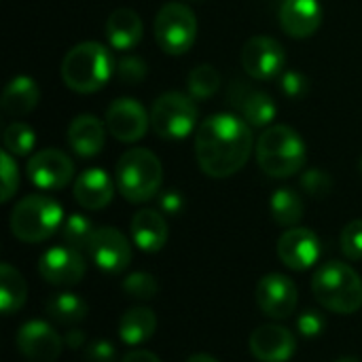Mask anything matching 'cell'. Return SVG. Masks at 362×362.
Listing matches in <instances>:
<instances>
[{"mask_svg": "<svg viewBox=\"0 0 362 362\" xmlns=\"http://www.w3.org/2000/svg\"><path fill=\"white\" fill-rule=\"evenodd\" d=\"M4 142V151H8L15 157H25L32 153L34 144H36V132L21 121H13L2 136Z\"/></svg>", "mask_w": 362, "mask_h": 362, "instance_id": "30", "label": "cell"}, {"mask_svg": "<svg viewBox=\"0 0 362 362\" xmlns=\"http://www.w3.org/2000/svg\"><path fill=\"white\" fill-rule=\"evenodd\" d=\"M187 89L193 100H206L212 98L221 89V74L214 66L202 64L195 66L187 76Z\"/></svg>", "mask_w": 362, "mask_h": 362, "instance_id": "29", "label": "cell"}, {"mask_svg": "<svg viewBox=\"0 0 362 362\" xmlns=\"http://www.w3.org/2000/svg\"><path fill=\"white\" fill-rule=\"evenodd\" d=\"M322 6L318 0H284L280 6V25L293 38H308L322 25Z\"/></svg>", "mask_w": 362, "mask_h": 362, "instance_id": "19", "label": "cell"}, {"mask_svg": "<svg viewBox=\"0 0 362 362\" xmlns=\"http://www.w3.org/2000/svg\"><path fill=\"white\" fill-rule=\"evenodd\" d=\"M278 257L288 269L305 272L320 259V240L312 229L291 227L278 240Z\"/></svg>", "mask_w": 362, "mask_h": 362, "instance_id": "16", "label": "cell"}, {"mask_svg": "<svg viewBox=\"0 0 362 362\" xmlns=\"http://www.w3.org/2000/svg\"><path fill=\"white\" fill-rule=\"evenodd\" d=\"M312 293L325 310L335 314H354L362 308V280L348 263H325L314 274Z\"/></svg>", "mask_w": 362, "mask_h": 362, "instance_id": "5", "label": "cell"}, {"mask_svg": "<svg viewBox=\"0 0 362 362\" xmlns=\"http://www.w3.org/2000/svg\"><path fill=\"white\" fill-rule=\"evenodd\" d=\"M341 250L350 261H361L362 259V218H356L344 227Z\"/></svg>", "mask_w": 362, "mask_h": 362, "instance_id": "33", "label": "cell"}, {"mask_svg": "<svg viewBox=\"0 0 362 362\" xmlns=\"http://www.w3.org/2000/svg\"><path fill=\"white\" fill-rule=\"evenodd\" d=\"M157 318L148 308H132L119 320V335L127 346H140L155 335Z\"/></svg>", "mask_w": 362, "mask_h": 362, "instance_id": "25", "label": "cell"}, {"mask_svg": "<svg viewBox=\"0 0 362 362\" xmlns=\"http://www.w3.org/2000/svg\"><path fill=\"white\" fill-rule=\"evenodd\" d=\"M255 146L250 125L238 115H210L195 132V157L210 178H229L250 159Z\"/></svg>", "mask_w": 362, "mask_h": 362, "instance_id": "1", "label": "cell"}, {"mask_svg": "<svg viewBox=\"0 0 362 362\" xmlns=\"http://www.w3.org/2000/svg\"><path fill=\"white\" fill-rule=\"evenodd\" d=\"M259 168L272 178H288L303 170L308 161V146L301 136L288 125L267 127L255 146Z\"/></svg>", "mask_w": 362, "mask_h": 362, "instance_id": "3", "label": "cell"}, {"mask_svg": "<svg viewBox=\"0 0 362 362\" xmlns=\"http://www.w3.org/2000/svg\"><path fill=\"white\" fill-rule=\"evenodd\" d=\"M269 212L280 227H295L305 212V204L295 189H278L269 199Z\"/></svg>", "mask_w": 362, "mask_h": 362, "instance_id": "27", "label": "cell"}, {"mask_svg": "<svg viewBox=\"0 0 362 362\" xmlns=\"http://www.w3.org/2000/svg\"><path fill=\"white\" fill-rule=\"evenodd\" d=\"M358 168H361V172H362V157H361V161H358Z\"/></svg>", "mask_w": 362, "mask_h": 362, "instance_id": "45", "label": "cell"}, {"mask_svg": "<svg viewBox=\"0 0 362 362\" xmlns=\"http://www.w3.org/2000/svg\"><path fill=\"white\" fill-rule=\"evenodd\" d=\"M64 341H66V346H68L70 350H78V348H83V346H85L87 337H85V333H83L81 329H72V331H68V333H66Z\"/></svg>", "mask_w": 362, "mask_h": 362, "instance_id": "42", "label": "cell"}, {"mask_svg": "<svg viewBox=\"0 0 362 362\" xmlns=\"http://www.w3.org/2000/svg\"><path fill=\"white\" fill-rule=\"evenodd\" d=\"M159 204H161V210L163 212L178 214L182 210V206H185V199H182V195L178 191H168V193L161 195V202Z\"/></svg>", "mask_w": 362, "mask_h": 362, "instance_id": "40", "label": "cell"}, {"mask_svg": "<svg viewBox=\"0 0 362 362\" xmlns=\"http://www.w3.org/2000/svg\"><path fill=\"white\" fill-rule=\"evenodd\" d=\"M112 197H115V182L100 168L85 170L74 182V199L85 210H102L112 202Z\"/></svg>", "mask_w": 362, "mask_h": 362, "instance_id": "20", "label": "cell"}, {"mask_svg": "<svg viewBox=\"0 0 362 362\" xmlns=\"http://www.w3.org/2000/svg\"><path fill=\"white\" fill-rule=\"evenodd\" d=\"M93 231L95 229H93L91 221L87 216H83V214H70L62 223V238L74 250H87Z\"/></svg>", "mask_w": 362, "mask_h": 362, "instance_id": "31", "label": "cell"}, {"mask_svg": "<svg viewBox=\"0 0 362 362\" xmlns=\"http://www.w3.org/2000/svg\"><path fill=\"white\" fill-rule=\"evenodd\" d=\"M123 293L136 301H151L159 293V284H157L155 276H151L146 272H136L123 280Z\"/></svg>", "mask_w": 362, "mask_h": 362, "instance_id": "32", "label": "cell"}, {"mask_svg": "<svg viewBox=\"0 0 362 362\" xmlns=\"http://www.w3.org/2000/svg\"><path fill=\"white\" fill-rule=\"evenodd\" d=\"M38 272L49 284L74 286L83 280L87 267L85 259L81 257V250H74L70 246H55L40 257Z\"/></svg>", "mask_w": 362, "mask_h": 362, "instance_id": "14", "label": "cell"}, {"mask_svg": "<svg viewBox=\"0 0 362 362\" xmlns=\"http://www.w3.org/2000/svg\"><path fill=\"white\" fill-rule=\"evenodd\" d=\"M87 362H115V348L110 341H93L85 348Z\"/></svg>", "mask_w": 362, "mask_h": 362, "instance_id": "39", "label": "cell"}, {"mask_svg": "<svg viewBox=\"0 0 362 362\" xmlns=\"http://www.w3.org/2000/svg\"><path fill=\"white\" fill-rule=\"evenodd\" d=\"M104 123L115 140L132 144L146 136L151 127V112H146V108L134 98H119L108 106Z\"/></svg>", "mask_w": 362, "mask_h": 362, "instance_id": "9", "label": "cell"}, {"mask_svg": "<svg viewBox=\"0 0 362 362\" xmlns=\"http://www.w3.org/2000/svg\"><path fill=\"white\" fill-rule=\"evenodd\" d=\"M297 325H299L301 335H305V337H316V335H320L325 331V318L316 310H305L299 316V322Z\"/></svg>", "mask_w": 362, "mask_h": 362, "instance_id": "38", "label": "cell"}, {"mask_svg": "<svg viewBox=\"0 0 362 362\" xmlns=\"http://www.w3.org/2000/svg\"><path fill=\"white\" fill-rule=\"evenodd\" d=\"M199 110L191 95L180 91L161 93L151 108V127L163 140H182L197 127Z\"/></svg>", "mask_w": 362, "mask_h": 362, "instance_id": "7", "label": "cell"}, {"mask_svg": "<svg viewBox=\"0 0 362 362\" xmlns=\"http://www.w3.org/2000/svg\"><path fill=\"white\" fill-rule=\"evenodd\" d=\"M115 182L119 193L132 204L153 199L163 182V165L148 148H129L117 161Z\"/></svg>", "mask_w": 362, "mask_h": 362, "instance_id": "4", "label": "cell"}, {"mask_svg": "<svg viewBox=\"0 0 362 362\" xmlns=\"http://www.w3.org/2000/svg\"><path fill=\"white\" fill-rule=\"evenodd\" d=\"M115 74L123 83H140L146 74V64L140 57L125 55L115 62Z\"/></svg>", "mask_w": 362, "mask_h": 362, "instance_id": "35", "label": "cell"}, {"mask_svg": "<svg viewBox=\"0 0 362 362\" xmlns=\"http://www.w3.org/2000/svg\"><path fill=\"white\" fill-rule=\"evenodd\" d=\"M250 352L259 362H286L293 358L297 339L295 335L278 325H263L250 335Z\"/></svg>", "mask_w": 362, "mask_h": 362, "instance_id": "18", "label": "cell"}, {"mask_svg": "<svg viewBox=\"0 0 362 362\" xmlns=\"http://www.w3.org/2000/svg\"><path fill=\"white\" fill-rule=\"evenodd\" d=\"M115 74V59L110 51L95 42H78L72 47L62 62V81L76 93L100 91Z\"/></svg>", "mask_w": 362, "mask_h": 362, "instance_id": "2", "label": "cell"}, {"mask_svg": "<svg viewBox=\"0 0 362 362\" xmlns=\"http://www.w3.org/2000/svg\"><path fill=\"white\" fill-rule=\"evenodd\" d=\"M255 299L265 316L276 320H286L297 310L299 293L291 278L282 274H267L259 280Z\"/></svg>", "mask_w": 362, "mask_h": 362, "instance_id": "11", "label": "cell"}, {"mask_svg": "<svg viewBox=\"0 0 362 362\" xmlns=\"http://www.w3.org/2000/svg\"><path fill=\"white\" fill-rule=\"evenodd\" d=\"M64 223L62 206L47 195H28L11 212V231L25 244H38L51 238Z\"/></svg>", "mask_w": 362, "mask_h": 362, "instance_id": "6", "label": "cell"}, {"mask_svg": "<svg viewBox=\"0 0 362 362\" xmlns=\"http://www.w3.org/2000/svg\"><path fill=\"white\" fill-rule=\"evenodd\" d=\"M28 299V284L23 276L8 263L0 265V310L4 316H11L23 308Z\"/></svg>", "mask_w": 362, "mask_h": 362, "instance_id": "26", "label": "cell"}, {"mask_svg": "<svg viewBox=\"0 0 362 362\" xmlns=\"http://www.w3.org/2000/svg\"><path fill=\"white\" fill-rule=\"evenodd\" d=\"M45 312L49 318H53L55 322L59 325H78L81 320H85L87 316V303L78 297V295H72V293H59V295H53L47 305H45Z\"/></svg>", "mask_w": 362, "mask_h": 362, "instance_id": "28", "label": "cell"}, {"mask_svg": "<svg viewBox=\"0 0 362 362\" xmlns=\"http://www.w3.org/2000/svg\"><path fill=\"white\" fill-rule=\"evenodd\" d=\"M0 161H2V195H0V199L8 202L15 195V191L19 189V170L8 151H4L0 155Z\"/></svg>", "mask_w": 362, "mask_h": 362, "instance_id": "36", "label": "cell"}, {"mask_svg": "<svg viewBox=\"0 0 362 362\" xmlns=\"http://www.w3.org/2000/svg\"><path fill=\"white\" fill-rule=\"evenodd\" d=\"M301 187L305 189L308 195L320 199L333 191V178L325 170H308L301 178Z\"/></svg>", "mask_w": 362, "mask_h": 362, "instance_id": "34", "label": "cell"}, {"mask_svg": "<svg viewBox=\"0 0 362 362\" xmlns=\"http://www.w3.org/2000/svg\"><path fill=\"white\" fill-rule=\"evenodd\" d=\"M229 102L250 127H267L276 117L274 100L265 91L252 89L242 81H235L229 87Z\"/></svg>", "mask_w": 362, "mask_h": 362, "instance_id": "17", "label": "cell"}, {"mask_svg": "<svg viewBox=\"0 0 362 362\" xmlns=\"http://www.w3.org/2000/svg\"><path fill=\"white\" fill-rule=\"evenodd\" d=\"M280 87L284 91V95L293 98V100H299L308 93V78L301 74V72H282V81H280Z\"/></svg>", "mask_w": 362, "mask_h": 362, "instance_id": "37", "label": "cell"}, {"mask_svg": "<svg viewBox=\"0 0 362 362\" xmlns=\"http://www.w3.org/2000/svg\"><path fill=\"white\" fill-rule=\"evenodd\" d=\"M142 19L132 8H117L106 19V38L112 49L117 51H129L142 40Z\"/></svg>", "mask_w": 362, "mask_h": 362, "instance_id": "23", "label": "cell"}, {"mask_svg": "<svg viewBox=\"0 0 362 362\" xmlns=\"http://www.w3.org/2000/svg\"><path fill=\"white\" fill-rule=\"evenodd\" d=\"M187 362H218L214 356L210 354H193L191 358H187Z\"/></svg>", "mask_w": 362, "mask_h": 362, "instance_id": "43", "label": "cell"}, {"mask_svg": "<svg viewBox=\"0 0 362 362\" xmlns=\"http://www.w3.org/2000/svg\"><path fill=\"white\" fill-rule=\"evenodd\" d=\"M335 362H361L358 358H354V356H344V358H339V361Z\"/></svg>", "mask_w": 362, "mask_h": 362, "instance_id": "44", "label": "cell"}, {"mask_svg": "<svg viewBox=\"0 0 362 362\" xmlns=\"http://www.w3.org/2000/svg\"><path fill=\"white\" fill-rule=\"evenodd\" d=\"M17 350L28 358L36 362H53L64 350V339L53 331L51 325L42 320L25 322L17 333Z\"/></svg>", "mask_w": 362, "mask_h": 362, "instance_id": "15", "label": "cell"}, {"mask_svg": "<svg viewBox=\"0 0 362 362\" xmlns=\"http://www.w3.org/2000/svg\"><path fill=\"white\" fill-rule=\"evenodd\" d=\"M87 252L93 263L106 274H121L132 263V244L115 227H100L93 231Z\"/></svg>", "mask_w": 362, "mask_h": 362, "instance_id": "13", "label": "cell"}, {"mask_svg": "<svg viewBox=\"0 0 362 362\" xmlns=\"http://www.w3.org/2000/svg\"><path fill=\"white\" fill-rule=\"evenodd\" d=\"M121 362H161L153 352H148V350H132V352H127Z\"/></svg>", "mask_w": 362, "mask_h": 362, "instance_id": "41", "label": "cell"}, {"mask_svg": "<svg viewBox=\"0 0 362 362\" xmlns=\"http://www.w3.org/2000/svg\"><path fill=\"white\" fill-rule=\"evenodd\" d=\"M38 100H40L38 83L34 78L21 74L6 83V87L2 91L0 106L8 117H23L36 108Z\"/></svg>", "mask_w": 362, "mask_h": 362, "instance_id": "24", "label": "cell"}, {"mask_svg": "<svg viewBox=\"0 0 362 362\" xmlns=\"http://www.w3.org/2000/svg\"><path fill=\"white\" fill-rule=\"evenodd\" d=\"M72 159L57 148L38 151L28 159V178L42 191H59L72 180Z\"/></svg>", "mask_w": 362, "mask_h": 362, "instance_id": "12", "label": "cell"}, {"mask_svg": "<svg viewBox=\"0 0 362 362\" xmlns=\"http://www.w3.org/2000/svg\"><path fill=\"white\" fill-rule=\"evenodd\" d=\"M197 38V17L185 2H168L155 17V40L170 55L187 53Z\"/></svg>", "mask_w": 362, "mask_h": 362, "instance_id": "8", "label": "cell"}, {"mask_svg": "<svg viewBox=\"0 0 362 362\" xmlns=\"http://www.w3.org/2000/svg\"><path fill=\"white\" fill-rule=\"evenodd\" d=\"M168 223L161 212L142 208L132 218V238L136 246L144 252H159L168 242Z\"/></svg>", "mask_w": 362, "mask_h": 362, "instance_id": "22", "label": "cell"}, {"mask_svg": "<svg viewBox=\"0 0 362 362\" xmlns=\"http://www.w3.org/2000/svg\"><path fill=\"white\" fill-rule=\"evenodd\" d=\"M70 148L78 155V157H95L106 142V127L104 123L93 117V115H78L76 119H72V123L68 125V136H66Z\"/></svg>", "mask_w": 362, "mask_h": 362, "instance_id": "21", "label": "cell"}, {"mask_svg": "<svg viewBox=\"0 0 362 362\" xmlns=\"http://www.w3.org/2000/svg\"><path fill=\"white\" fill-rule=\"evenodd\" d=\"M242 66L257 81H269L284 72L286 51L272 36H252L242 49Z\"/></svg>", "mask_w": 362, "mask_h": 362, "instance_id": "10", "label": "cell"}]
</instances>
